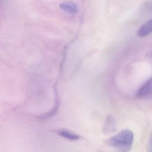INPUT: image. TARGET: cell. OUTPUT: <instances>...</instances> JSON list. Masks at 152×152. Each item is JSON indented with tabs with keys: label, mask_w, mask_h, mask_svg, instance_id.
I'll return each mask as SVG.
<instances>
[{
	"label": "cell",
	"mask_w": 152,
	"mask_h": 152,
	"mask_svg": "<svg viewBox=\"0 0 152 152\" xmlns=\"http://www.w3.org/2000/svg\"><path fill=\"white\" fill-rule=\"evenodd\" d=\"M133 141L132 132L129 129H125L110 137L108 140V143L121 152H128L131 148Z\"/></svg>",
	"instance_id": "cell-1"
},
{
	"label": "cell",
	"mask_w": 152,
	"mask_h": 152,
	"mask_svg": "<svg viewBox=\"0 0 152 152\" xmlns=\"http://www.w3.org/2000/svg\"><path fill=\"white\" fill-rule=\"evenodd\" d=\"M58 134L60 136L71 141H75L80 139V136L78 134L65 129L58 130Z\"/></svg>",
	"instance_id": "cell-5"
},
{
	"label": "cell",
	"mask_w": 152,
	"mask_h": 152,
	"mask_svg": "<svg viewBox=\"0 0 152 152\" xmlns=\"http://www.w3.org/2000/svg\"><path fill=\"white\" fill-rule=\"evenodd\" d=\"M114 125V121H113L112 117L108 116L107 118V120L106 121L105 127L106 128V131H111L113 129V126Z\"/></svg>",
	"instance_id": "cell-6"
},
{
	"label": "cell",
	"mask_w": 152,
	"mask_h": 152,
	"mask_svg": "<svg viewBox=\"0 0 152 152\" xmlns=\"http://www.w3.org/2000/svg\"><path fill=\"white\" fill-rule=\"evenodd\" d=\"M61 9L69 14H75L77 12V4L71 1H66L61 3L59 5Z\"/></svg>",
	"instance_id": "cell-3"
},
{
	"label": "cell",
	"mask_w": 152,
	"mask_h": 152,
	"mask_svg": "<svg viewBox=\"0 0 152 152\" xmlns=\"http://www.w3.org/2000/svg\"><path fill=\"white\" fill-rule=\"evenodd\" d=\"M147 152H152V132L150 135L147 144Z\"/></svg>",
	"instance_id": "cell-7"
},
{
	"label": "cell",
	"mask_w": 152,
	"mask_h": 152,
	"mask_svg": "<svg viewBox=\"0 0 152 152\" xmlns=\"http://www.w3.org/2000/svg\"><path fill=\"white\" fill-rule=\"evenodd\" d=\"M151 57H152V54H151Z\"/></svg>",
	"instance_id": "cell-8"
},
{
	"label": "cell",
	"mask_w": 152,
	"mask_h": 152,
	"mask_svg": "<svg viewBox=\"0 0 152 152\" xmlns=\"http://www.w3.org/2000/svg\"><path fill=\"white\" fill-rule=\"evenodd\" d=\"M151 94H152V77L138 89L136 96L137 97L142 98Z\"/></svg>",
	"instance_id": "cell-2"
},
{
	"label": "cell",
	"mask_w": 152,
	"mask_h": 152,
	"mask_svg": "<svg viewBox=\"0 0 152 152\" xmlns=\"http://www.w3.org/2000/svg\"><path fill=\"white\" fill-rule=\"evenodd\" d=\"M152 33V19L143 24L138 30L137 34L140 37H145Z\"/></svg>",
	"instance_id": "cell-4"
}]
</instances>
